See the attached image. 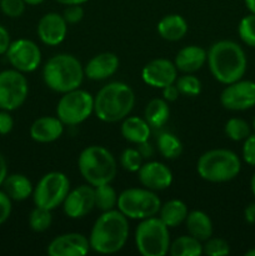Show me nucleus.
Segmentation results:
<instances>
[{"instance_id": "f257e3e1", "label": "nucleus", "mask_w": 255, "mask_h": 256, "mask_svg": "<svg viewBox=\"0 0 255 256\" xmlns=\"http://www.w3.org/2000/svg\"><path fill=\"white\" fill-rule=\"evenodd\" d=\"M206 62L214 79L224 85L242 79L248 66L245 52L232 40L214 42L208 52Z\"/></svg>"}, {"instance_id": "f03ea898", "label": "nucleus", "mask_w": 255, "mask_h": 256, "mask_svg": "<svg viewBox=\"0 0 255 256\" xmlns=\"http://www.w3.org/2000/svg\"><path fill=\"white\" fill-rule=\"evenodd\" d=\"M129 222L120 210L104 212L94 222L89 236L90 248L99 254H115L126 244Z\"/></svg>"}, {"instance_id": "7ed1b4c3", "label": "nucleus", "mask_w": 255, "mask_h": 256, "mask_svg": "<svg viewBox=\"0 0 255 256\" xmlns=\"http://www.w3.org/2000/svg\"><path fill=\"white\" fill-rule=\"evenodd\" d=\"M135 105V94L132 88L122 82H109L94 98V112L104 122L124 120Z\"/></svg>"}, {"instance_id": "20e7f679", "label": "nucleus", "mask_w": 255, "mask_h": 256, "mask_svg": "<svg viewBox=\"0 0 255 256\" xmlns=\"http://www.w3.org/2000/svg\"><path fill=\"white\" fill-rule=\"evenodd\" d=\"M84 76V66L74 55L70 54L54 55L42 69L45 85L60 94L80 88Z\"/></svg>"}, {"instance_id": "39448f33", "label": "nucleus", "mask_w": 255, "mask_h": 256, "mask_svg": "<svg viewBox=\"0 0 255 256\" xmlns=\"http://www.w3.org/2000/svg\"><path fill=\"white\" fill-rule=\"evenodd\" d=\"M78 168L85 182L92 186L110 184L118 172L114 155L106 148L100 145L85 148L79 155Z\"/></svg>"}, {"instance_id": "423d86ee", "label": "nucleus", "mask_w": 255, "mask_h": 256, "mask_svg": "<svg viewBox=\"0 0 255 256\" xmlns=\"http://www.w3.org/2000/svg\"><path fill=\"white\" fill-rule=\"evenodd\" d=\"M196 170L199 176L206 182H228L239 175L242 162L232 150L212 149L199 158Z\"/></svg>"}, {"instance_id": "0eeeda50", "label": "nucleus", "mask_w": 255, "mask_h": 256, "mask_svg": "<svg viewBox=\"0 0 255 256\" xmlns=\"http://www.w3.org/2000/svg\"><path fill=\"white\" fill-rule=\"evenodd\" d=\"M135 244L142 256H164L170 249L169 228L160 218H146L138 225Z\"/></svg>"}, {"instance_id": "6e6552de", "label": "nucleus", "mask_w": 255, "mask_h": 256, "mask_svg": "<svg viewBox=\"0 0 255 256\" xmlns=\"http://www.w3.org/2000/svg\"><path fill=\"white\" fill-rule=\"evenodd\" d=\"M162 202L152 190L130 188L118 196V210L128 219L144 220L159 212Z\"/></svg>"}, {"instance_id": "1a4fd4ad", "label": "nucleus", "mask_w": 255, "mask_h": 256, "mask_svg": "<svg viewBox=\"0 0 255 256\" xmlns=\"http://www.w3.org/2000/svg\"><path fill=\"white\" fill-rule=\"evenodd\" d=\"M94 112V96L80 88L62 94L56 106V115L64 125L74 126L89 119Z\"/></svg>"}, {"instance_id": "9d476101", "label": "nucleus", "mask_w": 255, "mask_h": 256, "mask_svg": "<svg viewBox=\"0 0 255 256\" xmlns=\"http://www.w3.org/2000/svg\"><path fill=\"white\" fill-rule=\"evenodd\" d=\"M70 192V182L64 172H52L45 174L32 192L35 206L54 210L64 202Z\"/></svg>"}, {"instance_id": "9b49d317", "label": "nucleus", "mask_w": 255, "mask_h": 256, "mask_svg": "<svg viewBox=\"0 0 255 256\" xmlns=\"http://www.w3.org/2000/svg\"><path fill=\"white\" fill-rule=\"evenodd\" d=\"M29 94V84L22 72L15 69L0 72V110L12 112L22 106Z\"/></svg>"}, {"instance_id": "f8f14e48", "label": "nucleus", "mask_w": 255, "mask_h": 256, "mask_svg": "<svg viewBox=\"0 0 255 256\" xmlns=\"http://www.w3.org/2000/svg\"><path fill=\"white\" fill-rule=\"evenodd\" d=\"M5 55L10 65L22 72H35L42 62V52L39 46L29 39L12 42Z\"/></svg>"}, {"instance_id": "ddd939ff", "label": "nucleus", "mask_w": 255, "mask_h": 256, "mask_svg": "<svg viewBox=\"0 0 255 256\" xmlns=\"http://www.w3.org/2000/svg\"><path fill=\"white\" fill-rule=\"evenodd\" d=\"M220 102L226 110L244 112L255 106V82L252 80H238L228 84L220 94Z\"/></svg>"}, {"instance_id": "4468645a", "label": "nucleus", "mask_w": 255, "mask_h": 256, "mask_svg": "<svg viewBox=\"0 0 255 256\" xmlns=\"http://www.w3.org/2000/svg\"><path fill=\"white\" fill-rule=\"evenodd\" d=\"M95 208V190L92 185H80L69 192L62 202V209L70 219H82Z\"/></svg>"}, {"instance_id": "2eb2a0df", "label": "nucleus", "mask_w": 255, "mask_h": 256, "mask_svg": "<svg viewBox=\"0 0 255 256\" xmlns=\"http://www.w3.org/2000/svg\"><path fill=\"white\" fill-rule=\"evenodd\" d=\"M142 78L146 85L162 89L168 85L175 84L178 69L172 62L168 59H155L148 62L142 70Z\"/></svg>"}, {"instance_id": "dca6fc26", "label": "nucleus", "mask_w": 255, "mask_h": 256, "mask_svg": "<svg viewBox=\"0 0 255 256\" xmlns=\"http://www.w3.org/2000/svg\"><path fill=\"white\" fill-rule=\"evenodd\" d=\"M89 239L79 232H68L56 236L48 245L50 256H84L89 252Z\"/></svg>"}, {"instance_id": "f3484780", "label": "nucleus", "mask_w": 255, "mask_h": 256, "mask_svg": "<svg viewBox=\"0 0 255 256\" xmlns=\"http://www.w3.org/2000/svg\"><path fill=\"white\" fill-rule=\"evenodd\" d=\"M140 184L152 192L168 189L172 182V172L165 164L159 162H145L138 170Z\"/></svg>"}, {"instance_id": "a211bd4d", "label": "nucleus", "mask_w": 255, "mask_h": 256, "mask_svg": "<svg viewBox=\"0 0 255 256\" xmlns=\"http://www.w3.org/2000/svg\"><path fill=\"white\" fill-rule=\"evenodd\" d=\"M38 36L42 44L56 46L62 44L68 34V22L58 12H48L38 22Z\"/></svg>"}, {"instance_id": "6ab92c4d", "label": "nucleus", "mask_w": 255, "mask_h": 256, "mask_svg": "<svg viewBox=\"0 0 255 256\" xmlns=\"http://www.w3.org/2000/svg\"><path fill=\"white\" fill-rule=\"evenodd\" d=\"M119 64V58L114 52H100L92 56L84 66L85 76L95 82L105 80L118 72Z\"/></svg>"}, {"instance_id": "aec40b11", "label": "nucleus", "mask_w": 255, "mask_h": 256, "mask_svg": "<svg viewBox=\"0 0 255 256\" xmlns=\"http://www.w3.org/2000/svg\"><path fill=\"white\" fill-rule=\"evenodd\" d=\"M64 132V124L58 116H42L30 126V136L36 142H52Z\"/></svg>"}, {"instance_id": "412c9836", "label": "nucleus", "mask_w": 255, "mask_h": 256, "mask_svg": "<svg viewBox=\"0 0 255 256\" xmlns=\"http://www.w3.org/2000/svg\"><path fill=\"white\" fill-rule=\"evenodd\" d=\"M208 60V52L198 45H189L178 52L174 64L179 72L192 74L204 66Z\"/></svg>"}, {"instance_id": "4be33fe9", "label": "nucleus", "mask_w": 255, "mask_h": 256, "mask_svg": "<svg viewBox=\"0 0 255 256\" xmlns=\"http://www.w3.org/2000/svg\"><path fill=\"white\" fill-rule=\"evenodd\" d=\"M158 32L162 39L168 42H179L186 35L188 22L179 14L165 15L158 22Z\"/></svg>"}, {"instance_id": "5701e85b", "label": "nucleus", "mask_w": 255, "mask_h": 256, "mask_svg": "<svg viewBox=\"0 0 255 256\" xmlns=\"http://www.w3.org/2000/svg\"><path fill=\"white\" fill-rule=\"evenodd\" d=\"M120 132L125 140L138 145L149 140L152 130L145 119H142L139 116H126L122 122Z\"/></svg>"}, {"instance_id": "b1692460", "label": "nucleus", "mask_w": 255, "mask_h": 256, "mask_svg": "<svg viewBox=\"0 0 255 256\" xmlns=\"http://www.w3.org/2000/svg\"><path fill=\"white\" fill-rule=\"evenodd\" d=\"M185 225L189 235L196 238L200 242H205L212 236V219L202 210L190 212L185 219Z\"/></svg>"}, {"instance_id": "393cba45", "label": "nucleus", "mask_w": 255, "mask_h": 256, "mask_svg": "<svg viewBox=\"0 0 255 256\" xmlns=\"http://www.w3.org/2000/svg\"><path fill=\"white\" fill-rule=\"evenodd\" d=\"M2 186L8 196L15 202L26 200L28 198L32 196L34 192L32 182L22 174L8 175Z\"/></svg>"}, {"instance_id": "a878e982", "label": "nucleus", "mask_w": 255, "mask_h": 256, "mask_svg": "<svg viewBox=\"0 0 255 256\" xmlns=\"http://www.w3.org/2000/svg\"><path fill=\"white\" fill-rule=\"evenodd\" d=\"M188 214V206L184 202L172 199L160 206L159 218L168 228H176L185 222Z\"/></svg>"}, {"instance_id": "bb28decb", "label": "nucleus", "mask_w": 255, "mask_h": 256, "mask_svg": "<svg viewBox=\"0 0 255 256\" xmlns=\"http://www.w3.org/2000/svg\"><path fill=\"white\" fill-rule=\"evenodd\" d=\"M170 109L165 99H152L148 102L144 110V119L152 128H162L168 122Z\"/></svg>"}, {"instance_id": "cd10ccee", "label": "nucleus", "mask_w": 255, "mask_h": 256, "mask_svg": "<svg viewBox=\"0 0 255 256\" xmlns=\"http://www.w3.org/2000/svg\"><path fill=\"white\" fill-rule=\"evenodd\" d=\"M169 252L172 256H200L202 254V245L196 238L184 235L170 244Z\"/></svg>"}, {"instance_id": "c85d7f7f", "label": "nucleus", "mask_w": 255, "mask_h": 256, "mask_svg": "<svg viewBox=\"0 0 255 256\" xmlns=\"http://www.w3.org/2000/svg\"><path fill=\"white\" fill-rule=\"evenodd\" d=\"M158 150L162 158L168 160H174L179 158L182 152V144L175 135L170 132H162L156 140Z\"/></svg>"}, {"instance_id": "c756f323", "label": "nucleus", "mask_w": 255, "mask_h": 256, "mask_svg": "<svg viewBox=\"0 0 255 256\" xmlns=\"http://www.w3.org/2000/svg\"><path fill=\"white\" fill-rule=\"evenodd\" d=\"M95 190V208L104 212L112 210L118 205V194L110 184L94 186Z\"/></svg>"}, {"instance_id": "7c9ffc66", "label": "nucleus", "mask_w": 255, "mask_h": 256, "mask_svg": "<svg viewBox=\"0 0 255 256\" xmlns=\"http://www.w3.org/2000/svg\"><path fill=\"white\" fill-rule=\"evenodd\" d=\"M225 134L232 142H242L252 134V128L244 119L232 118L225 124Z\"/></svg>"}, {"instance_id": "2f4dec72", "label": "nucleus", "mask_w": 255, "mask_h": 256, "mask_svg": "<svg viewBox=\"0 0 255 256\" xmlns=\"http://www.w3.org/2000/svg\"><path fill=\"white\" fill-rule=\"evenodd\" d=\"M52 210L35 206L29 215V226L35 232H44L52 226Z\"/></svg>"}, {"instance_id": "473e14b6", "label": "nucleus", "mask_w": 255, "mask_h": 256, "mask_svg": "<svg viewBox=\"0 0 255 256\" xmlns=\"http://www.w3.org/2000/svg\"><path fill=\"white\" fill-rule=\"evenodd\" d=\"M175 85H176L180 95H185V96H196L202 92V82L192 74H185L182 76L176 78Z\"/></svg>"}, {"instance_id": "72a5a7b5", "label": "nucleus", "mask_w": 255, "mask_h": 256, "mask_svg": "<svg viewBox=\"0 0 255 256\" xmlns=\"http://www.w3.org/2000/svg\"><path fill=\"white\" fill-rule=\"evenodd\" d=\"M238 32L244 44L255 48V14L250 12L249 15L240 20Z\"/></svg>"}, {"instance_id": "f704fd0d", "label": "nucleus", "mask_w": 255, "mask_h": 256, "mask_svg": "<svg viewBox=\"0 0 255 256\" xmlns=\"http://www.w3.org/2000/svg\"><path fill=\"white\" fill-rule=\"evenodd\" d=\"M120 165L126 172H138V170L142 165V158L140 152H138V149L128 148L120 155Z\"/></svg>"}, {"instance_id": "c9c22d12", "label": "nucleus", "mask_w": 255, "mask_h": 256, "mask_svg": "<svg viewBox=\"0 0 255 256\" xmlns=\"http://www.w3.org/2000/svg\"><path fill=\"white\" fill-rule=\"evenodd\" d=\"M229 252V244L222 238H209L208 240H205V244L202 245V254L209 256H224Z\"/></svg>"}, {"instance_id": "e433bc0d", "label": "nucleus", "mask_w": 255, "mask_h": 256, "mask_svg": "<svg viewBox=\"0 0 255 256\" xmlns=\"http://www.w3.org/2000/svg\"><path fill=\"white\" fill-rule=\"evenodd\" d=\"M26 2L24 0H0V9L6 16L19 18L24 14Z\"/></svg>"}, {"instance_id": "4c0bfd02", "label": "nucleus", "mask_w": 255, "mask_h": 256, "mask_svg": "<svg viewBox=\"0 0 255 256\" xmlns=\"http://www.w3.org/2000/svg\"><path fill=\"white\" fill-rule=\"evenodd\" d=\"M242 159L250 166H255V134H250L242 145Z\"/></svg>"}, {"instance_id": "58836bf2", "label": "nucleus", "mask_w": 255, "mask_h": 256, "mask_svg": "<svg viewBox=\"0 0 255 256\" xmlns=\"http://www.w3.org/2000/svg\"><path fill=\"white\" fill-rule=\"evenodd\" d=\"M62 18L68 24H76L84 18V9L82 5H68L62 12Z\"/></svg>"}, {"instance_id": "ea45409f", "label": "nucleus", "mask_w": 255, "mask_h": 256, "mask_svg": "<svg viewBox=\"0 0 255 256\" xmlns=\"http://www.w3.org/2000/svg\"><path fill=\"white\" fill-rule=\"evenodd\" d=\"M12 209V199L8 196L4 190H0V225H2L9 219Z\"/></svg>"}, {"instance_id": "a19ab883", "label": "nucleus", "mask_w": 255, "mask_h": 256, "mask_svg": "<svg viewBox=\"0 0 255 256\" xmlns=\"http://www.w3.org/2000/svg\"><path fill=\"white\" fill-rule=\"evenodd\" d=\"M14 128V119L8 110H0V135H8Z\"/></svg>"}, {"instance_id": "79ce46f5", "label": "nucleus", "mask_w": 255, "mask_h": 256, "mask_svg": "<svg viewBox=\"0 0 255 256\" xmlns=\"http://www.w3.org/2000/svg\"><path fill=\"white\" fill-rule=\"evenodd\" d=\"M12 40H10V34L2 25H0V55L6 54L9 49Z\"/></svg>"}, {"instance_id": "37998d69", "label": "nucleus", "mask_w": 255, "mask_h": 256, "mask_svg": "<svg viewBox=\"0 0 255 256\" xmlns=\"http://www.w3.org/2000/svg\"><path fill=\"white\" fill-rule=\"evenodd\" d=\"M179 95L180 92L175 84L168 85V86L162 88V96H164V99L166 100V102H175V100H178Z\"/></svg>"}, {"instance_id": "c03bdc74", "label": "nucleus", "mask_w": 255, "mask_h": 256, "mask_svg": "<svg viewBox=\"0 0 255 256\" xmlns=\"http://www.w3.org/2000/svg\"><path fill=\"white\" fill-rule=\"evenodd\" d=\"M136 149H138V152H140V155H142V159H150V158L154 155V148H152L148 142L138 144Z\"/></svg>"}, {"instance_id": "a18cd8bd", "label": "nucleus", "mask_w": 255, "mask_h": 256, "mask_svg": "<svg viewBox=\"0 0 255 256\" xmlns=\"http://www.w3.org/2000/svg\"><path fill=\"white\" fill-rule=\"evenodd\" d=\"M244 218L249 224H255V202L245 208Z\"/></svg>"}, {"instance_id": "49530a36", "label": "nucleus", "mask_w": 255, "mask_h": 256, "mask_svg": "<svg viewBox=\"0 0 255 256\" xmlns=\"http://www.w3.org/2000/svg\"><path fill=\"white\" fill-rule=\"evenodd\" d=\"M8 176V162L5 160L4 155L0 154V186L2 185L4 180Z\"/></svg>"}, {"instance_id": "de8ad7c7", "label": "nucleus", "mask_w": 255, "mask_h": 256, "mask_svg": "<svg viewBox=\"0 0 255 256\" xmlns=\"http://www.w3.org/2000/svg\"><path fill=\"white\" fill-rule=\"evenodd\" d=\"M55 2H58L59 4H62V5H82L84 2H86L88 0H55Z\"/></svg>"}, {"instance_id": "09e8293b", "label": "nucleus", "mask_w": 255, "mask_h": 256, "mask_svg": "<svg viewBox=\"0 0 255 256\" xmlns=\"http://www.w3.org/2000/svg\"><path fill=\"white\" fill-rule=\"evenodd\" d=\"M245 5H246L248 10H249L252 14H255V0H244Z\"/></svg>"}, {"instance_id": "8fccbe9b", "label": "nucleus", "mask_w": 255, "mask_h": 256, "mask_svg": "<svg viewBox=\"0 0 255 256\" xmlns=\"http://www.w3.org/2000/svg\"><path fill=\"white\" fill-rule=\"evenodd\" d=\"M25 2H26L28 5H39L42 4V2H45V0H24Z\"/></svg>"}, {"instance_id": "3c124183", "label": "nucleus", "mask_w": 255, "mask_h": 256, "mask_svg": "<svg viewBox=\"0 0 255 256\" xmlns=\"http://www.w3.org/2000/svg\"><path fill=\"white\" fill-rule=\"evenodd\" d=\"M250 188H252V192L254 194V196H255V172H254V175L252 176V180H250Z\"/></svg>"}, {"instance_id": "603ef678", "label": "nucleus", "mask_w": 255, "mask_h": 256, "mask_svg": "<svg viewBox=\"0 0 255 256\" xmlns=\"http://www.w3.org/2000/svg\"><path fill=\"white\" fill-rule=\"evenodd\" d=\"M245 255H246V256H255V248H254V249L248 250L246 254H245Z\"/></svg>"}, {"instance_id": "864d4df0", "label": "nucleus", "mask_w": 255, "mask_h": 256, "mask_svg": "<svg viewBox=\"0 0 255 256\" xmlns=\"http://www.w3.org/2000/svg\"><path fill=\"white\" fill-rule=\"evenodd\" d=\"M252 129L255 130V118H254V120H252Z\"/></svg>"}]
</instances>
